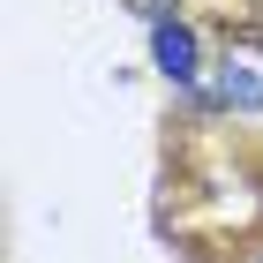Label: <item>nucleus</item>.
Wrapping results in <instances>:
<instances>
[{
	"label": "nucleus",
	"instance_id": "obj_1",
	"mask_svg": "<svg viewBox=\"0 0 263 263\" xmlns=\"http://www.w3.org/2000/svg\"><path fill=\"white\" fill-rule=\"evenodd\" d=\"M158 61H165V76H196V38L188 30H158Z\"/></svg>",
	"mask_w": 263,
	"mask_h": 263
},
{
	"label": "nucleus",
	"instance_id": "obj_2",
	"mask_svg": "<svg viewBox=\"0 0 263 263\" xmlns=\"http://www.w3.org/2000/svg\"><path fill=\"white\" fill-rule=\"evenodd\" d=\"M218 90H226V98H241V105H263V90H256V83H248V76H233V68H226V76H218Z\"/></svg>",
	"mask_w": 263,
	"mask_h": 263
}]
</instances>
